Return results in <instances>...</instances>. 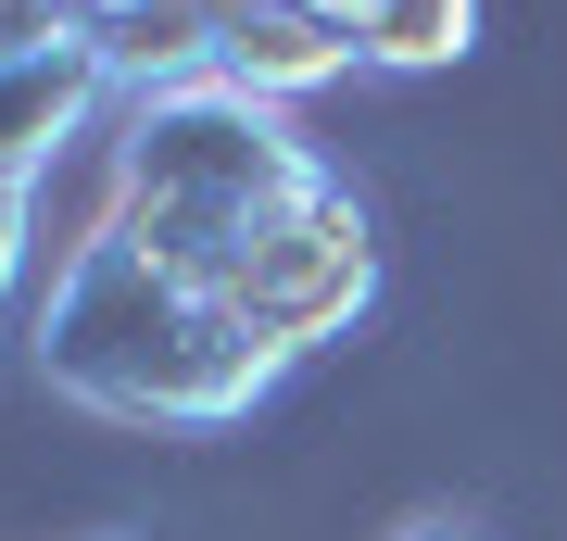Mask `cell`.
<instances>
[{"label": "cell", "instance_id": "1", "mask_svg": "<svg viewBox=\"0 0 567 541\" xmlns=\"http://www.w3.org/2000/svg\"><path fill=\"white\" fill-rule=\"evenodd\" d=\"M379 215L328 164L290 101L252 89H152L126 101L114 201L51 278L39 378L114 428H240L328 341L379 315Z\"/></svg>", "mask_w": 567, "mask_h": 541}, {"label": "cell", "instance_id": "2", "mask_svg": "<svg viewBox=\"0 0 567 541\" xmlns=\"http://www.w3.org/2000/svg\"><path fill=\"white\" fill-rule=\"evenodd\" d=\"M39 13L76 25L126 76V101H152V89L303 101V89L365 76V13L379 0H39Z\"/></svg>", "mask_w": 567, "mask_h": 541}, {"label": "cell", "instance_id": "3", "mask_svg": "<svg viewBox=\"0 0 567 541\" xmlns=\"http://www.w3.org/2000/svg\"><path fill=\"white\" fill-rule=\"evenodd\" d=\"M102 101H126V76L76 39V25H51L39 0H0V315H13V290H25L39 189H51L63 139H76Z\"/></svg>", "mask_w": 567, "mask_h": 541}, {"label": "cell", "instance_id": "4", "mask_svg": "<svg viewBox=\"0 0 567 541\" xmlns=\"http://www.w3.org/2000/svg\"><path fill=\"white\" fill-rule=\"evenodd\" d=\"M391 541H480V529H466V517H404Z\"/></svg>", "mask_w": 567, "mask_h": 541}, {"label": "cell", "instance_id": "5", "mask_svg": "<svg viewBox=\"0 0 567 541\" xmlns=\"http://www.w3.org/2000/svg\"><path fill=\"white\" fill-rule=\"evenodd\" d=\"M102 541H126V529H102Z\"/></svg>", "mask_w": 567, "mask_h": 541}]
</instances>
